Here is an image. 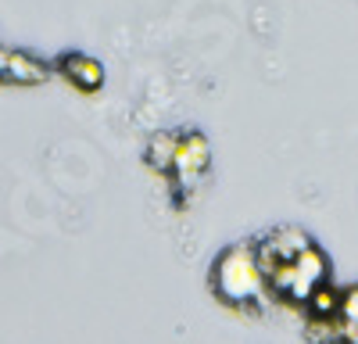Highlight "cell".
Instances as JSON below:
<instances>
[{
    "mask_svg": "<svg viewBox=\"0 0 358 344\" xmlns=\"http://www.w3.org/2000/svg\"><path fill=\"white\" fill-rule=\"evenodd\" d=\"M212 283H215V291H219L226 301L244 305V308H248L255 298H262L265 287H268V280L262 276V269H258V262H255V248H229V251L219 258Z\"/></svg>",
    "mask_w": 358,
    "mask_h": 344,
    "instance_id": "6da1fadb",
    "label": "cell"
},
{
    "mask_svg": "<svg viewBox=\"0 0 358 344\" xmlns=\"http://www.w3.org/2000/svg\"><path fill=\"white\" fill-rule=\"evenodd\" d=\"M294 269H297V280L290 283L287 298L290 301H308L312 291H315V283H322L326 276H330V258L312 244V248H305L301 255L294 258Z\"/></svg>",
    "mask_w": 358,
    "mask_h": 344,
    "instance_id": "7a4b0ae2",
    "label": "cell"
},
{
    "mask_svg": "<svg viewBox=\"0 0 358 344\" xmlns=\"http://www.w3.org/2000/svg\"><path fill=\"white\" fill-rule=\"evenodd\" d=\"M208 162H212V151H208V140H204L201 133L179 136V151H176V162H172L179 183H183V187H187V183H197V180L204 176Z\"/></svg>",
    "mask_w": 358,
    "mask_h": 344,
    "instance_id": "3957f363",
    "label": "cell"
},
{
    "mask_svg": "<svg viewBox=\"0 0 358 344\" xmlns=\"http://www.w3.org/2000/svg\"><path fill=\"white\" fill-rule=\"evenodd\" d=\"M47 76H50L47 65H40L33 54H25V50H0V79H4V83L36 86Z\"/></svg>",
    "mask_w": 358,
    "mask_h": 344,
    "instance_id": "277c9868",
    "label": "cell"
},
{
    "mask_svg": "<svg viewBox=\"0 0 358 344\" xmlns=\"http://www.w3.org/2000/svg\"><path fill=\"white\" fill-rule=\"evenodd\" d=\"M62 72L79 86V90H101V83H104V65L97 57H86V54H69L62 62Z\"/></svg>",
    "mask_w": 358,
    "mask_h": 344,
    "instance_id": "5b68a950",
    "label": "cell"
},
{
    "mask_svg": "<svg viewBox=\"0 0 358 344\" xmlns=\"http://www.w3.org/2000/svg\"><path fill=\"white\" fill-rule=\"evenodd\" d=\"M341 334H344L341 315H308L305 323V337L312 344H341Z\"/></svg>",
    "mask_w": 358,
    "mask_h": 344,
    "instance_id": "8992f818",
    "label": "cell"
},
{
    "mask_svg": "<svg viewBox=\"0 0 358 344\" xmlns=\"http://www.w3.org/2000/svg\"><path fill=\"white\" fill-rule=\"evenodd\" d=\"M176 151H179V136L176 133H155L151 143H147V162H151V169L165 172V169H172Z\"/></svg>",
    "mask_w": 358,
    "mask_h": 344,
    "instance_id": "52a82bcc",
    "label": "cell"
},
{
    "mask_svg": "<svg viewBox=\"0 0 358 344\" xmlns=\"http://www.w3.org/2000/svg\"><path fill=\"white\" fill-rule=\"evenodd\" d=\"M268 241L276 244V251H280L283 262H294V258L301 255L305 248H312L308 234H305V229H297V226H283V229H276V234L268 237Z\"/></svg>",
    "mask_w": 358,
    "mask_h": 344,
    "instance_id": "ba28073f",
    "label": "cell"
},
{
    "mask_svg": "<svg viewBox=\"0 0 358 344\" xmlns=\"http://www.w3.org/2000/svg\"><path fill=\"white\" fill-rule=\"evenodd\" d=\"M341 298H344V291H337V287H330L322 280V283H315V291L305 305L312 315H341Z\"/></svg>",
    "mask_w": 358,
    "mask_h": 344,
    "instance_id": "9c48e42d",
    "label": "cell"
},
{
    "mask_svg": "<svg viewBox=\"0 0 358 344\" xmlns=\"http://www.w3.org/2000/svg\"><path fill=\"white\" fill-rule=\"evenodd\" d=\"M255 262H258V269H262V276L268 280L276 269H280V251H276V244L273 241H262V244H255Z\"/></svg>",
    "mask_w": 358,
    "mask_h": 344,
    "instance_id": "30bf717a",
    "label": "cell"
},
{
    "mask_svg": "<svg viewBox=\"0 0 358 344\" xmlns=\"http://www.w3.org/2000/svg\"><path fill=\"white\" fill-rule=\"evenodd\" d=\"M341 315H344L348 323H358V287L344 291V298H341Z\"/></svg>",
    "mask_w": 358,
    "mask_h": 344,
    "instance_id": "8fae6325",
    "label": "cell"
},
{
    "mask_svg": "<svg viewBox=\"0 0 358 344\" xmlns=\"http://www.w3.org/2000/svg\"><path fill=\"white\" fill-rule=\"evenodd\" d=\"M344 320V315H341ZM341 344H358V323H348L344 320V334H341Z\"/></svg>",
    "mask_w": 358,
    "mask_h": 344,
    "instance_id": "7c38bea8",
    "label": "cell"
}]
</instances>
